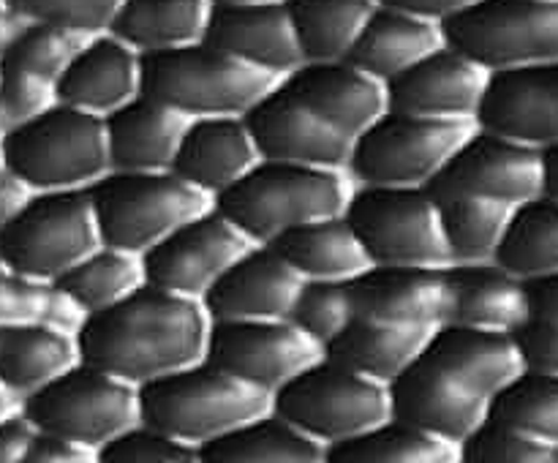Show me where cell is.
<instances>
[{"label":"cell","mask_w":558,"mask_h":463,"mask_svg":"<svg viewBox=\"0 0 558 463\" xmlns=\"http://www.w3.org/2000/svg\"><path fill=\"white\" fill-rule=\"evenodd\" d=\"M96 245H101V237L87 191L33 194L20 216L0 229V259L20 276L47 287Z\"/></svg>","instance_id":"8fae6325"},{"label":"cell","mask_w":558,"mask_h":463,"mask_svg":"<svg viewBox=\"0 0 558 463\" xmlns=\"http://www.w3.org/2000/svg\"><path fill=\"white\" fill-rule=\"evenodd\" d=\"M494 401L441 365L430 354H420L390 385L392 419L441 441L463 447L490 419Z\"/></svg>","instance_id":"9a60e30c"},{"label":"cell","mask_w":558,"mask_h":463,"mask_svg":"<svg viewBox=\"0 0 558 463\" xmlns=\"http://www.w3.org/2000/svg\"><path fill=\"white\" fill-rule=\"evenodd\" d=\"M272 412V398L207 360L140 387V423L202 450Z\"/></svg>","instance_id":"3957f363"},{"label":"cell","mask_w":558,"mask_h":463,"mask_svg":"<svg viewBox=\"0 0 558 463\" xmlns=\"http://www.w3.org/2000/svg\"><path fill=\"white\" fill-rule=\"evenodd\" d=\"M123 0H5L16 22H44L80 36L107 33Z\"/></svg>","instance_id":"ee69618b"},{"label":"cell","mask_w":558,"mask_h":463,"mask_svg":"<svg viewBox=\"0 0 558 463\" xmlns=\"http://www.w3.org/2000/svg\"><path fill=\"white\" fill-rule=\"evenodd\" d=\"M352 188L347 169L300 167L262 158L213 205L251 243L270 245L303 223L343 216Z\"/></svg>","instance_id":"7a4b0ae2"},{"label":"cell","mask_w":558,"mask_h":463,"mask_svg":"<svg viewBox=\"0 0 558 463\" xmlns=\"http://www.w3.org/2000/svg\"><path fill=\"white\" fill-rule=\"evenodd\" d=\"M529 287H532V314L515 338L529 370L558 374V278L529 283Z\"/></svg>","instance_id":"bcb514c9"},{"label":"cell","mask_w":558,"mask_h":463,"mask_svg":"<svg viewBox=\"0 0 558 463\" xmlns=\"http://www.w3.org/2000/svg\"><path fill=\"white\" fill-rule=\"evenodd\" d=\"M490 71L450 44L387 82V109L430 120H472L483 109Z\"/></svg>","instance_id":"e0dca14e"},{"label":"cell","mask_w":558,"mask_h":463,"mask_svg":"<svg viewBox=\"0 0 558 463\" xmlns=\"http://www.w3.org/2000/svg\"><path fill=\"white\" fill-rule=\"evenodd\" d=\"M477 125L494 134L532 145L558 147V63L537 69L501 71L490 76Z\"/></svg>","instance_id":"ffe728a7"},{"label":"cell","mask_w":558,"mask_h":463,"mask_svg":"<svg viewBox=\"0 0 558 463\" xmlns=\"http://www.w3.org/2000/svg\"><path fill=\"white\" fill-rule=\"evenodd\" d=\"M289 319L325 349L354 321L352 289L349 283L305 281Z\"/></svg>","instance_id":"7bdbcfd3"},{"label":"cell","mask_w":558,"mask_h":463,"mask_svg":"<svg viewBox=\"0 0 558 463\" xmlns=\"http://www.w3.org/2000/svg\"><path fill=\"white\" fill-rule=\"evenodd\" d=\"M85 38L87 36L44 25V22H16L14 36L9 38L0 54V63L58 82Z\"/></svg>","instance_id":"b9f144b4"},{"label":"cell","mask_w":558,"mask_h":463,"mask_svg":"<svg viewBox=\"0 0 558 463\" xmlns=\"http://www.w3.org/2000/svg\"><path fill=\"white\" fill-rule=\"evenodd\" d=\"M14 409H16L14 406V398H11L9 392H5L3 387H0V419H3L9 412H14Z\"/></svg>","instance_id":"6f0895ef"},{"label":"cell","mask_w":558,"mask_h":463,"mask_svg":"<svg viewBox=\"0 0 558 463\" xmlns=\"http://www.w3.org/2000/svg\"><path fill=\"white\" fill-rule=\"evenodd\" d=\"M20 412L36 425L38 434L98 452L140 425V387L80 360L20 401Z\"/></svg>","instance_id":"ba28073f"},{"label":"cell","mask_w":558,"mask_h":463,"mask_svg":"<svg viewBox=\"0 0 558 463\" xmlns=\"http://www.w3.org/2000/svg\"><path fill=\"white\" fill-rule=\"evenodd\" d=\"M14 27H16L14 14H11V11H9L5 0H0V54H3V49H5V44H9V38L14 36Z\"/></svg>","instance_id":"11a10c76"},{"label":"cell","mask_w":558,"mask_h":463,"mask_svg":"<svg viewBox=\"0 0 558 463\" xmlns=\"http://www.w3.org/2000/svg\"><path fill=\"white\" fill-rule=\"evenodd\" d=\"M376 5V0H289L303 63L347 58Z\"/></svg>","instance_id":"d590c367"},{"label":"cell","mask_w":558,"mask_h":463,"mask_svg":"<svg viewBox=\"0 0 558 463\" xmlns=\"http://www.w3.org/2000/svg\"><path fill=\"white\" fill-rule=\"evenodd\" d=\"M98 463H202V452L185 441L134 425L96 452Z\"/></svg>","instance_id":"7dc6e473"},{"label":"cell","mask_w":558,"mask_h":463,"mask_svg":"<svg viewBox=\"0 0 558 463\" xmlns=\"http://www.w3.org/2000/svg\"><path fill=\"white\" fill-rule=\"evenodd\" d=\"M251 240L218 210L207 207L169 232L142 256L145 283L189 300H205L218 278L251 248Z\"/></svg>","instance_id":"5bb4252c"},{"label":"cell","mask_w":558,"mask_h":463,"mask_svg":"<svg viewBox=\"0 0 558 463\" xmlns=\"http://www.w3.org/2000/svg\"><path fill=\"white\" fill-rule=\"evenodd\" d=\"M458 463H466V461H458Z\"/></svg>","instance_id":"94428289"},{"label":"cell","mask_w":558,"mask_h":463,"mask_svg":"<svg viewBox=\"0 0 558 463\" xmlns=\"http://www.w3.org/2000/svg\"><path fill=\"white\" fill-rule=\"evenodd\" d=\"M445 44V31L436 22L390 5H376L347 60L387 85Z\"/></svg>","instance_id":"f546056e"},{"label":"cell","mask_w":558,"mask_h":463,"mask_svg":"<svg viewBox=\"0 0 558 463\" xmlns=\"http://www.w3.org/2000/svg\"><path fill=\"white\" fill-rule=\"evenodd\" d=\"M322 357L325 349L292 319L213 321L205 352L207 363L270 398Z\"/></svg>","instance_id":"4fadbf2b"},{"label":"cell","mask_w":558,"mask_h":463,"mask_svg":"<svg viewBox=\"0 0 558 463\" xmlns=\"http://www.w3.org/2000/svg\"><path fill=\"white\" fill-rule=\"evenodd\" d=\"M272 414L332 447L392 417L390 387L322 357L272 395Z\"/></svg>","instance_id":"9c48e42d"},{"label":"cell","mask_w":558,"mask_h":463,"mask_svg":"<svg viewBox=\"0 0 558 463\" xmlns=\"http://www.w3.org/2000/svg\"><path fill=\"white\" fill-rule=\"evenodd\" d=\"M52 287L63 292L82 314L90 316L123 303L136 289L145 287V267L142 256L112 245H96Z\"/></svg>","instance_id":"8d00e7d4"},{"label":"cell","mask_w":558,"mask_h":463,"mask_svg":"<svg viewBox=\"0 0 558 463\" xmlns=\"http://www.w3.org/2000/svg\"><path fill=\"white\" fill-rule=\"evenodd\" d=\"M101 245L145 256L169 232L213 207L210 196L172 169L107 172L90 191Z\"/></svg>","instance_id":"52a82bcc"},{"label":"cell","mask_w":558,"mask_h":463,"mask_svg":"<svg viewBox=\"0 0 558 463\" xmlns=\"http://www.w3.org/2000/svg\"><path fill=\"white\" fill-rule=\"evenodd\" d=\"M474 131L472 120H430L387 109L352 142L347 174L352 185L430 188Z\"/></svg>","instance_id":"8992f818"},{"label":"cell","mask_w":558,"mask_h":463,"mask_svg":"<svg viewBox=\"0 0 558 463\" xmlns=\"http://www.w3.org/2000/svg\"><path fill=\"white\" fill-rule=\"evenodd\" d=\"M36 439L38 428L16 406L0 419V463H20Z\"/></svg>","instance_id":"681fc988"},{"label":"cell","mask_w":558,"mask_h":463,"mask_svg":"<svg viewBox=\"0 0 558 463\" xmlns=\"http://www.w3.org/2000/svg\"><path fill=\"white\" fill-rule=\"evenodd\" d=\"M343 216L374 267H450L439 202L430 188L354 185Z\"/></svg>","instance_id":"30bf717a"},{"label":"cell","mask_w":558,"mask_h":463,"mask_svg":"<svg viewBox=\"0 0 558 463\" xmlns=\"http://www.w3.org/2000/svg\"><path fill=\"white\" fill-rule=\"evenodd\" d=\"M303 281L352 283L371 270V259L347 216L303 223L270 243Z\"/></svg>","instance_id":"4dcf8cb0"},{"label":"cell","mask_w":558,"mask_h":463,"mask_svg":"<svg viewBox=\"0 0 558 463\" xmlns=\"http://www.w3.org/2000/svg\"><path fill=\"white\" fill-rule=\"evenodd\" d=\"M461 447L403 425L398 419L376 425L354 439L325 447V463H458Z\"/></svg>","instance_id":"f35d334b"},{"label":"cell","mask_w":558,"mask_h":463,"mask_svg":"<svg viewBox=\"0 0 558 463\" xmlns=\"http://www.w3.org/2000/svg\"><path fill=\"white\" fill-rule=\"evenodd\" d=\"M22 321H49L76 336L85 314L63 292L20 276L0 259V327Z\"/></svg>","instance_id":"60d3db41"},{"label":"cell","mask_w":558,"mask_h":463,"mask_svg":"<svg viewBox=\"0 0 558 463\" xmlns=\"http://www.w3.org/2000/svg\"><path fill=\"white\" fill-rule=\"evenodd\" d=\"M0 158L33 194L90 191L109 172L104 120L54 101L0 136Z\"/></svg>","instance_id":"277c9868"},{"label":"cell","mask_w":558,"mask_h":463,"mask_svg":"<svg viewBox=\"0 0 558 463\" xmlns=\"http://www.w3.org/2000/svg\"><path fill=\"white\" fill-rule=\"evenodd\" d=\"M466 463H558L556 441L537 439L505 425L488 423L461 447Z\"/></svg>","instance_id":"f6af8a7d"},{"label":"cell","mask_w":558,"mask_h":463,"mask_svg":"<svg viewBox=\"0 0 558 463\" xmlns=\"http://www.w3.org/2000/svg\"><path fill=\"white\" fill-rule=\"evenodd\" d=\"M441 31L490 74L558 63V3L548 0H480Z\"/></svg>","instance_id":"7c38bea8"},{"label":"cell","mask_w":558,"mask_h":463,"mask_svg":"<svg viewBox=\"0 0 558 463\" xmlns=\"http://www.w3.org/2000/svg\"><path fill=\"white\" fill-rule=\"evenodd\" d=\"M303 278L272 245H251L205 294L210 321L289 319Z\"/></svg>","instance_id":"d6986e66"},{"label":"cell","mask_w":558,"mask_h":463,"mask_svg":"<svg viewBox=\"0 0 558 463\" xmlns=\"http://www.w3.org/2000/svg\"><path fill=\"white\" fill-rule=\"evenodd\" d=\"M436 196H480L521 207L545 196V150L480 129L430 185Z\"/></svg>","instance_id":"2e32d148"},{"label":"cell","mask_w":558,"mask_h":463,"mask_svg":"<svg viewBox=\"0 0 558 463\" xmlns=\"http://www.w3.org/2000/svg\"><path fill=\"white\" fill-rule=\"evenodd\" d=\"M76 363L80 349L74 332L60 330L49 321L0 327V387L16 403L47 387Z\"/></svg>","instance_id":"f1b7e54d"},{"label":"cell","mask_w":558,"mask_h":463,"mask_svg":"<svg viewBox=\"0 0 558 463\" xmlns=\"http://www.w3.org/2000/svg\"><path fill=\"white\" fill-rule=\"evenodd\" d=\"M496 265L523 283L558 278V199L545 194L515 207Z\"/></svg>","instance_id":"836d02e7"},{"label":"cell","mask_w":558,"mask_h":463,"mask_svg":"<svg viewBox=\"0 0 558 463\" xmlns=\"http://www.w3.org/2000/svg\"><path fill=\"white\" fill-rule=\"evenodd\" d=\"M245 123L265 161L347 169L352 139L327 125L281 82L245 114Z\"/></svg>","instance_id":"ac0fdd59"},{"label":"cell","mask_w":558,"mask_h":463,"mask_svg":"<svg viewBox=\"0 0 558 463\" xmlns=\"http://www.w3.org/2000/svg\"><path fill=\"white\" fill-rule=\"evenodd\" d=\"M548 3H558V0H548Z\"/></svg>","instance_id":"91938a15"},{"label":"cell","mask_w":558,"mask_h":463,"mask_svg":"<svg viewBox=\"0 0 558 463\" xmlns=\"http://www.w3.org/2000/svg\"><path fill=\"white\" fill-rule=\"evenodd\" d=\"M278 82L207 41L142 54V96L189 120L245 118Z\"/></svg>","instance_id":"5b68a950"},{"label":"cell","mask_w":558,"mask_h":463,"mask_svg":"<svg viewBox=\"0 0 558 463\" xmlns=\"http://www.w3.org/2000/svg\"><path fill=\"white\" fill-rule=\"evenodd\" d=\"M189 118L147 96H136L104 118L109 172H161L172 169Z\"/></svg>","instance_id":"4316f807"},{"label":"cell","mask_w":558,"mask_h":463,"mask_svg":"<svg viewBox=\"0 0 558 463\" xmlns=\"http://www.w3.org/2000/svg\"><path fill=\"white\" fill-rule=\"evenodd\" d=\"M20 463H98L96 452L87 447L71 444V441L54 439V436L38 434L27 455Z\"/></svg>","instance_id":"f907efd6"},{"label":"cell","mask_w":558,"mask_h":463,"mask_svg":"<svg viewBox=\"0 0 558 463\" xmlns=\"http://www.w3.org/2000/svg\"><path fill=\"white\" fill-rule=\"evenodd\" d=\"M545 194L558 199V147L545 153Z\"/></svg>","instance_id":"db71d44e"},{"label":"cell","mask_w":558,"mask_h":463,"mask_svg":"<svg viewBox=\"0 0 558 463\" xmlns=\"http://www.w3.org/2000/svg\"><path fill=\"white\" fill-rule=\"evenodd\" d=\"M281 85L352 142L387 112V87L347 58L300 63Z\"/></svg>","instance_id":"44dd1931"},{"label":"cell","mask_w":558,"mask_h":463,"mask_svg":"<svg viewBox=\"0 0 558 463\" xmlns=\"http://www.w3.org/2000/svg\"><path fill=\"white\" fill-rule=\"evenodd\" d=\"M210 325L199 300L145 283L123 303L85 316L74 338L82 363L145 387L205 360Z\"/></svg>","instance_id":"6da1fadb"},{"label":"cell","mask_w":558,"mask_h":463,"mask_svg":"<svg viewBox=\"0 0 558 463\" xmlns=\"http://www.w3.org/2000/svg\"><path fill=\"white\" fill-rule=\"evenodd\" d=\"M0 136H3V134H0ZM0 172H3V158H0Z\"/></svg>","instance_id":"680465c9"},{"label":"cell","mask_w":558,"mask_h":463,"mask_svg":"<svg viewBox=\"0 0 558 463\" xmlns=\"http://www.w3.org/2000/svg\"><path fill=\"white\" fill-rule=\"evenodd\" d=\"M259 161L245 118H194L174 153L172 172L216 202Z\"/></svg>","instance_id":"d4e9b609"},{"label":"cell","mask_w":558,"mask_h":463,"mask_svg":"<svg viewBox=\"0 0 558 463\" xmlns=\"http://www.w3.org/2000/svg\"><path fill=\"white\" fill-rule=\"evenodd\" d=\"M490 419L558 444V374L526 370L496 398Z\"/></svg>","instance_id":"ab89813d"},{"label":"cell","mask_w":558,"mask_h":463,"mask_svg":"<svg viewBox=\"0 0 558 463\" xmlns=\"http://www.w3.org/2000/svg\"><path fill=\"white\" fill-rule=\"evenodd\" d=\"M425 354L472 381L490 401H496L529 370L518 338L501 332L441 325L425 343Z\"/></svg>","instance_id":"83f0119b"},{"label":"cell","mask_w":558,"mask_h":463,"mask_svg":"<svg viewBox=\"0 0 558 463\" xmlns=\"http://www.w3.org/2000/svg\"><path fill=\"white\" fill-rule=\"evenodd\" d=\"M210 0H123L109 33L140 54L169 52L205 38Z\"/></svg>","instance_id":"d6a6232c"},{"label":"cell","mask_w":558,"mask_h":463,"mask_svg":"<svg viewBox=\"0 0 558 463\" xmlns=\"http://www.w3.org/2000/svg\"><path fill=\"white\" fill-rule=\"evenodd\" d=\"M379 5H390V9L407 11V14L423 16V20L436 22V25H445L452 16L463 14L472 5H477L480 0H376Z\"/></svg>","instance_id":"816d5d0a"},{"label":"cell","mask_w":558,"mask_h":463,"mask_svg":"<svg viewBox=\"0 0 558 463\" xmlns=\"http://www.w3.org/2000/svg\"><path fill=\"white\" fill-rule=\"evenodd\" d=\"M436 196V194H434ZM441 234L452 265H496L515 207L480 196H436Z\"/></svg>","instance_id":"e575fe53"},{"label":"cell","mask_w":558,"mask_h":463,"mask_svg":"<svg viewBox=\"0 0 558 463\" xmlns=\"http://www.w3.org/2000/svg\"><path fill=\"white\" fill-rule=\"evenodd\" d=\"M31 196L33 191L3 167V172H0V229L9 227L20 216L22 207L31 202Z\"/></svg>","instance_id":"f5cc1de1"},{"label":"cell","mask_w":558,"mask_h":463,"mask_svg":"<svg viewBox=\"0 0 558 463\" xmlns=\"http://www.w3.org/2000/svg\"><path fill=\"white\" fill-rule=\"evenodd\" d=\"M354 319L398 327L445 325L447 270L430 267H371L349 283Z\"/></svg>","instance_id":"603a6c76"},{"label":"cell","mask_w":558,"mask_h":463,"mask_svg":"<svg viewBox=\"0 0 558 463\" xmlns=\"http://www.w3.org/2000/svg\"><path fill=\"white\" fill-rule=\"evenodd\" d=\"M532 314V287L499 265L447 267L445 325L518 336Z\"/></svg>","instance_id":"484cf974"},{"label":"cell","mask_w":558,"mask_h":463,"mask_svg":"<svg viewBox=\"0 0 558 463\" xmlns=\"http://www.w3.org/2000/svg\"><path fill=\"white\" fill-rule=\"evenodd\" d=\"M58 101L54 82L0 63V134L27 123Z\"/></svg>","instance_id":"c3c4849f"},{"label":"cell","mask_w":558,"mask_h":463,"mask_svg":"<svg viewBox=\"0 0 558 463\" xmlns=\"http://www.w3.org/2000/svg\"><path fill=\"white\" fill-rule=\"evenodd\" d=\"M216 5H287L289 0H210Z\"/></svg>","instance_id":"9f6ffc18"},{"label":"cell","mask_w":558,"mask_h":463,"mask_svg":"<svg viewBox=\"0 0 558 463\" xmlns=\"http://www.w3.org/2000/svg\"><path fill=\"white\" fill-rule=\"evenodd\" d=\"M202 41L276 80H283L303 63L287 5L213 3Z\"/></svg>","instance_id":"cb8c5ba5"},{"label":"cell","mask_w":558,"mask_h":463,"mask_svg":"<svg viewBox=\"0 0 558 463\" xmlns=\"http://www.w3.org/2000/svg\"><path fill=\"white\" fill-rule=\"evenodd\" d=\"M434 330L354 319L325 346V357L371 381L390 387L423 354Z\"/></svg>","instance_id":"1f68e13d"},{"label":"cell","mask_w":558,"mask_h":463,"mask_svg":"<svg viewBox=\"0 0 558 463\" xmlns=\"http://www.w3.org/2000/svg\"><path fill=\"white\" fill-rule=\"evenodd\" d=\"M140 93L142 54L109 31L87 36L54 82V96L60 103L101 120L134 101Z\"/></svg>","instance_id":"7402d4cb"},{"label":"cell","mask_w":558,"mask_h":463,"mask_svg":"<svg viewBox=\"0 0 558 463\" xmlns=\"http://www.w3.org/2000/svg\"><path fill=\"white\" fill-rule=\"evenodd\" d=\"M199 452L202 463H325V447L319 441L300 434L272 412L210 441Z\"/></svg>","instance_id":"74e56055"}]
</instances>
